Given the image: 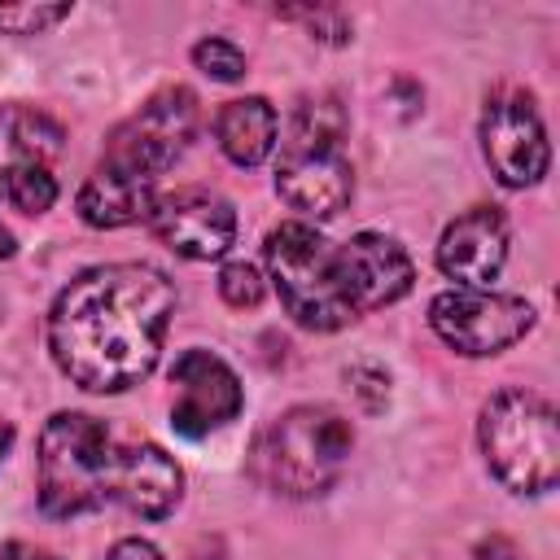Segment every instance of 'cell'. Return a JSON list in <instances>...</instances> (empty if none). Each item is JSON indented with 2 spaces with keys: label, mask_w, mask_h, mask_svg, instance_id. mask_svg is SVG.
<instances>
[{
  "label": "cell",
  "mask_w": 560,
  "mask_h": 560,
  "mask_svg": "<svg viewBox=\"0 0 560 560\" xmlns=\"http://www.w3.org/2000/svg\"><path fill=\"white\" fill-rule=\"evenodd\" d=\"M175 315V284L149 262H105L74 276L48 311L52 363L88 394L140 385Z\"/></svg>",
  "instance_id": "6da1fadb"
},
{
  "label": "cell",
  "mask_w": 560,
  "mask_h": 560,
  "mask_svg": "<svg viewBox=\"0 0 560 560\" xmlns=\"http://www.w3.org/2000/svg\"><path fill=\"white\" fill-rule=\"evenodd\" d=\"M179 494L184 472L158 442H118L88 411H57L39 433V508L48 516L122 503L144 521H162Z\"/></svg>",
  "instance_id": "7a4b0ae2"
},
{
  "label": "cell",
  "mask_w": 560,
  "mask_h": 560,
  "mask_svg": "<svg viewBox=\"0 0 560 560\" xmlns=\"http://www.w3.org/2000/svg\"><path fill=\"white\" fill-rule=\"evenodd\" d=\"M354 451V424L324 402L276 416L249 451V477L280 499H319L337 486Z\"/></svg>",
  "instance_id": "3957f363"
},
{
  "label": "cell",
  "mask_w": 560,
  "mask_h": 560,
  "mask_svg": "<svg viewBox=\"0 0 560 560\" xmlns=\"http://www.w3.org/2000/svg\"><path fill=\"white\" fill-rule=\"evenodd\" d=\"M346 114L332 96L302 101L293 109L289 136L276 140V192L311 214V219H332L350 206L354 197V166L346 158Z\"/></svg>",
  "instance_id": "277c9868"
},
{
  "label": "cell",
  "mask_w": 560,
  "mask_h": 560,
  "mask_svg": "<svg viewBox=\"0 0 560 560\" xmlns=\"http://www.w3.org/2000/svg\"><path fill=\"white\" fill-rule=\"evenodd\" d=\"M477 442H481L486 468L512 494H547L560 477L556 407L525 385H508L486 398L477 420Z\"/></svg>",
  "instance_id": "5b68a950"
},
{
  "label": "cell",
  "mask_w": 560,
  "mask_h": 560,
  "mask_svg": "<svg viewBox=\"0 0 560 560\" xmlns=\"http://www.w3.org/2000/svg\"><path fill=\"white\" fill-rule=\"evenodd\" d=\"M262 254H267V271L280 293V306L289 311L293 324L311 332H337L350 319H359L346 293L337 245L319 236L311 223L271 228L262 241Z\"/></svg>",
  "instance_id": "8992f818"
},
{
  "label": "cell",
  "mask_w": 560,
  "mask_h": 560,
  "mask_svg": "<svg viewBox=\"0 0 560 560\" xmlns=\"http://www.w3.org/2000/svg\"><path fill=\"white\" fill-rule=\"evenodd\" d=\"M61 153V127L35 105H0V258L13 254L9 210L39 219L57 201L52 162Z\"/></svg>",
  "instance_id": "52a82bcc"
},
{
  "label": "cell",
  "mask_w": 560,
  "mask_h": 560,
  "mask_svg": "<svg viewBox=\"0 0 560 560\" xmlns=\"http://www.w3.org/2000/svg\"><path fill=\"white\" fill-rule=\"evenodd\" d=\"M197 92L175 83L162 88L158 96H149L131 118H122L101 153V166L140 175V179H158L162 171H171L179 162V153L188 149V140L197 136Z\"/></svg>",
  "instance_id": "ba28073f"
},
{
  "label": "cell",
  "mask_w": 560,
  "mask_h": 560,
  "mask_svg": "<svg viewBox=\"0 0 560 560\" xmlns=\"http://www.w3.org/2000/svg\"><path fill=\"white\" fill-rule=\"evenodd\" d=\"M429 324L455 354L486 359V354L516 346L534 328V306L516 293L446 289L429 302Z\"/></svg>",
  "instance_id": "9c48e42d"
},
{
  "label": "cell",
  "mask_w": 560,
  "mask_h": 560,
  "mask_svg": "<svg viewBox=\"0 0 560 560\" xmlns=\"http://www.w3.org/2000/svg\"><path fill=\"white\" fill-rule=\"evenodd\" d=\"M481 153L503 188H529L547 175L551 149L547 127L534 109V101L516 88H503L481 109Z\"/></svg>",
  "instance_id": "30bf717a"
},
{
  "label": "cell",
  "mask_w": 560,
  "mask_h": 560,
  "mask_svg": "<svg viewBox=\"0 0 560 560\" xmlns=\"http://www.w3.org/2000/svg\"><path fill=\"white\" fill-rule=\"evenodd\" d=\"M241 381L236 372L201 346H188L171 363V429L184 438H206L236 420L241 411Z\"/></svg>",
  "instance_id": "8fae6325"
},
{
  "label": "cell",
  "mask_w": 560,
  "mask_h": 560,
  "mask_svg": "<svg viewBox=\"0 0 560 560\" xmlns=\"http://www.w3.org/2000/svg\"><path fill=\"white\" fill-rule=\"evenodd\" d=\"M149 228L179 258L210 262L232 249L236 210L228 197H219L210 188H175V192H158V201L149 210Z\"/></svg>",
  "instance_id": "7c38bea8"
},
{
  "label": "cell",
  "mask_w": 560,
  "mask_h": 560,
  "mask_svg": "<svg viewBox=\"0 0 560 560\" xmlns=\"http://www.w3.org/2000/svg\"><path fill=\"white\" fill-rule=\"evenodd\" d=\"M337 258H341V276H346V293H350L354 315L398 302L416 280L407 249L385 232L350 236L346 245H337Z\"/></svg>",
  "instance_id": "4fadbf2b"
},
{
  "label": "cell",
  "mask_w": 560,
  "mask_h": 560,
  "mask_svg": "<svg viewBox=\"0 0 560 560\" xmlns=\"http://www.w3.org/2000/svg\"><path fill=\"white\" fill-rule=\"evenodd\" d=\"M508 262V223L494 206H472L446 223L438 241V267L459 289H490Z\"/></svg>",
  "instance_id": "5bb4252c"
},
{
  "label": "cell",
  "mask_w": 560,
  "mask_h": 560,
  "mask_svg": "<svg viewBox=\"0 0 560 560\" xmlns=\"http://www.w3.org/2000/svg\"><path fill=\"white\" fill-rule=\"evenodd\" d=\"M153 201H158V179H140V175L96 162V171L83 179L74 206L88 228H127V223L149 219Z\"/></svg>",
  "instance_id": "9a60e30c"
},
{
  "label": "cell",
  "mask_w": 560,
  "mask_h": 560,
  "mask_svg": "<svg viewBox=\"0 0 560 560\" xmlns=\"http://www.w3.org/2000/svg\"><path fill=\"white\" fill-rule=\"evenodd\" d=\"M276 136H280V118L267 96H236L214 118V140H219L223 158L236 166L267 162L276 149Z\"/></svg>",
  "instance_id": "2e32d148"
},
{
  "label": "cell",
  "mask_w": 560,
  "mask_h": 560,
  "mask_svg": "<svg viewBox=\"0 0 560 560\" xmlns=\"http://www.w3.org/2000/svg\"><path fill=\"white\" fill-rule=\"evenodd\" d=\"M61 18H70V4H39V0L0 4V31H4V35H44V31H52Z\"/></svg>",
  "instance_id": "e0dca14e"
},
{
  "label": "cell",
  "mask_w": 560,
  "mask_h": 560,
  "mask_svg": "<svg viewBox=\"0 0 560 560\" xmlns=\"http://www.w3.org/2000/svg\"><path fill=\"white\" fill-rule=\"evenodd\" d=\"M192 61H197V70H206V74L219 79V83L245 79V52H241L232 39H223V35H210V39L192 44Z\"/></svg>",
  "instance_id": "ac0fdd59"
},
{
  "label": "cell",
  "mask_w": 560,
  "mask_h": 560,
  "mask_svg": "<svg viewBox=\"0 0 560 560\" xmlns=\"http://www.w3.org/2000/svg\"><path fill=\"white\" fill-rule=\"evenodd\" d=\"M262 293H267V284H262L258 267H249V262H228V267L219 271V298H223L232 311L258 306Z\"/></svg>",
  "instance_id": "d6986e66"
},
{
  "label": "cell",
  "mask_w": 560,
  "mask_h": 560,
  "mask_svg": "<svg viewBox=\"0 0 560 560\" xmlns=\"http://www.w3.org/2000/svg\"><path fill=\"white\" fill-rule=\"evenodd\" d=\"M105 560H162V551L144 538H122V542H114V551Z\"/></svg>",
  "instance_id": "ffe728a7"
},
{
  "label": "cell",
  "mask_w": 560,
  "mask_h": 560,
  "mask_svg": "<svg viewBox=\"0 0 560 560\" xmlns=\"http://www.w3.org/2000/svg\"><path fill=\"white\" fill-rule=\"evenodd\" d=\"M0 560H61V556H52V551H44L35 542H4L0 547Z\"/></svg>",
  "instance_id": "44dd1931"
},
{
  "label": "cell",
  "mask_w": 560,
  "mask_h": 560,
  "mask_svg": "<svg viewBox=\"0 0 560 560\" xmlns=\"http://www.w3.org/2000/svg\"><path fill=\"white\" fill-rule=\"evenodd\" d=\"M9 446H13V429L0 420V464H4V451H9Z\"/></svg>",
  "instance_id": "7402d4cb"
}]
</instances>
